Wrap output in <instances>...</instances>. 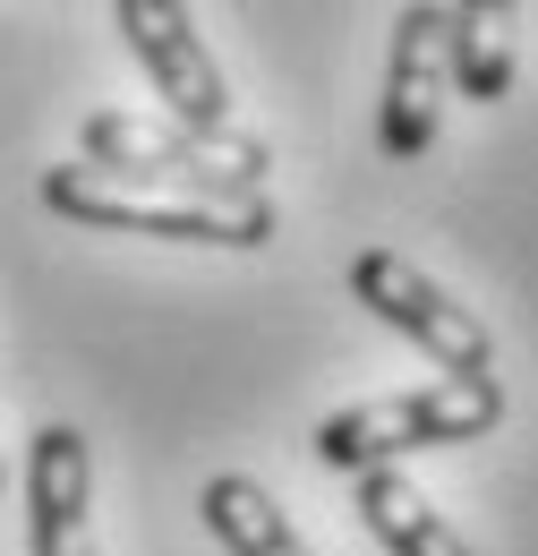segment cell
<instances>
[{"label":"cell","instance_id":"6da1fadb","mask_svg":"<svg viewBox=\"0 0 538 556\" xmlns=\"http://www.w3.org/2000/svg\"><path fill=\"white\" fill-rule=\"evenodd\" d=\"M43 206L68 223H94V231H154V240H205V249L273 240L266 189H180V180H129V172H94V163L43 172Z\"/></svg>","mask_w":538,"mask_h":556},{"label":"cell","instance_id":"5b68a950","mask_svg":"<svg viewBox=\"0 0 538 556\" xmlns=\"http://www.w3.org/2000/svg\"><path fill=\"white\" fill-rule=\"evenodd\" d=\"M112 26H120V43L145 61L163 112H171V129H189V138H240V129H231V86H222L214 52L197 43V17H189L180 0H112Z\"/></svg>","mask_w":538,"mask_h":556},{"label":"cell","instance_id":"3957f363","mask_svg":"<svg viewBox=\"0 0 538 556\" xmlns=\"http://www.w3.org/2000/svg\"><path fill=\"white\" fill-rule=\"evenodd\" d=\"M86 163L94 172H129V180H180V189H266V138H189L171 121L145 112H86Z\"/></svg>","mask_w":538,"mask_h":556},{"label":"cell","instance_id":"ba28073f","mask_svg":"<svg viewBox=\"0 0 538 556\" xmlns=\"http://www.w3.org/2000/svg\"><path fill=\"white\" fill-rule=\"evenodd\" d=\"M359 522L376 531V548H385V556H471V548H462V531H453L402 471H359Z\"/></svg>","mask_w":538,"mask_h":556},{"label":"cell","instance_id":"9c48e42d","mask_svg":"<svg viewBox=\"0 0 538 556\" xmlns=\"http://www.w3.org/2000/svg\"><path fill=\"white\" fill-rule=\"evenodd\" d=\"M197 505H205V531H214L231 556H308V540L291 531V514H282L257 480H240V471L205 480Z\"/></svg>","mask_w":538,"mask_h":556},{"label":"cell","instance_id":"52a82bcc","mask_svg":"<svg viewBox=\"0 0 538 556\" xmlns=\"http://www.w3.org/2000/svg\"><path fill=\"white\" fill-rule=\"evenodd\" d=\"M86 437L77 428H35L26 445V556H94L86 531Z\"/></svg>","mask_w":538,"mask_h":556},{"label":"cell","instance_id":"277c9868","mask_svg":"<svg viewBox=\"0 0 538 556\" xmlns=\"http://www.w3.org/2000/svg\"><path fill=\"white\" fill-rule=\"evenodd\" d=\"M350 291H359V308H376L394 334H410L445 377H471V386H478V377H496L487 326H478L445 282L419 275L410 257H394V249H359V257H350Z\"/></svg>","mask_w":538,"mask_h":556},{"label":"cell","instance_id":"7a4b0ae2","mask_svg":"<svg viewBox=\"0 0 538 556\" xmlns=\"http://www.w3.org/2000/svg\"><path fill=\"white\" fill-rule=\"evenodd\" d=\"M504 419V386L496 377H436V386H410V394H376V403H350L317 428V463L325 471H394L419 445H471Z\"/></svg>","mask_w":538,"mask_h":556},{"label":"cell","instance_id":"30bf717a","mask_svg":"<svg viewBox=\"0 0 538 556\" xmlns=\"http://www.w3.org/2000/svg\"><path fill=\"white\" fill-rule=\"evenodd\" d=\"M453 86H462V103H504V86H513V9H453Z\"/></svg>","mask_w":538,"mask_h":556},{"label":"cell","instance_id":"8992f818","mask_svg":"<svg viewBox=\"0 0 538 556\" xmlns=\"http://www.w3.org/2000/svg\"><path fill=\"white\" fill-rule=\"evenodd\" d=\"M445 94H453V9H445V0H410L402 17H394L385 121H376V138H385L394 163H410V154H427V146H436Z\"/></svg>","mask_w":538,"mask_h":556}]
</instances>
